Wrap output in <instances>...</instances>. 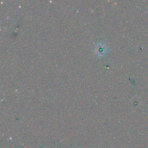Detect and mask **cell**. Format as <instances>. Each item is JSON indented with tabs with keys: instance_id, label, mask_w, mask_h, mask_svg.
Listing matches in <instances>:
<instances>
[]
</instances>
